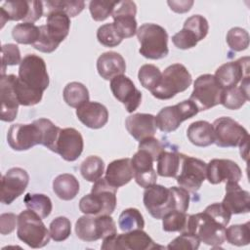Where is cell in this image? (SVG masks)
<instances>
[{
    "mask_svg": "<svg viewBox=\"0 0 250 250\" xmlns=\"http://www.w3.org/2000/svg\"><path fill=\"white\" fill-rule=\"evenodd\" d=\"M214 144L220 147L239 146L249 140L248 131L234 119L227 116L219 117L214 120Z\"/></svg>",
    "mask_w": 250,
    "mask_h": 250,
    "instance_id": "5bb4252c",
    "label": "cell"
},
{
    "mask_svg": "<svg viewBox=\"0 0 250 250\" xmlns=\"http://www.w3.org/2000/svg\"><path fill=\"white\" fill-rule=\"evenodd\" d=\"M117 1L94 0L89 3V10L92 19L96 21H103L111 16Z\"/></svg>",
    "mask_w": 250,
    "mask_h": 250,
    "instance_id": "7dc6e473",
    "label": "cell"
},
{
    "mask_svg": "<svg viewBox=\"0 0 250 250\" xmlns=\"http://www.w3.org/2000/svg\"><path fill=\"white\" fill-rule=\"evenodd\" d=\"M7 142L14 150H27L34 146L41 145V132L34 122L31 124H13L8 130Z\"/></svg>",
    "mask_w": 250,
    "mask_h": 250,
    "instance_id": "2e32d148",
    "label": "cell"
},
{
    "mask_svg": "<svg viewBox=\"0 0 250 250\" xmlns=\"http://www.w3.org/2000/svg\"><path fill=\"white\" fill-rule=\"evenodd\" d=\"M64 102L71 107L78 108L83 104L89 102V91L80 82L68 83L62 92Z\"/></svg>",
    "mask_w": 250,
    "mask_h": 250,
    "instance_id": "e575fe53",
    "label": "cell"
},
{
    "mask_svg": "<svg viewBox=\"0 0 250 250\" xmlns=\"http://www.w3.org/2000/svg\"><path fill=\"white\" fill-rule=\"evenodd\" d=\"M231 214H244L250 211V193L238 183H226V195L222 201Z\"/></svg>",
    "mask_w": 250,
    "mask_h": 250,
    "instance_id": "4316f807",
    "label": "cell"
},
{
    "mask_svg": "<svg viewBox=\"0 0 250 250\" xmlns=\"http://www.w3.org/2000/svg\"><path fill=\"white\" fill-rule=\"evenodd\" d=\"M75 233L81 240L93 242L116 233V225L110 215H85L76 221Z\"/></svg>",
    "mask_w": 250,
    "mask_h": 250,
    "instance_id": "9c48e42d",
    "label": "cell"
},
{
    "mask_svg": "<svg viewBox=\"0 0 250 250\" xmlns=\"http://www.w3.org/2000/svg\"><path fill=\"white\" fill-rule=\"evenodd\" d=\"M1 27L7 21H22L23 22H35L44 15L42 1H6L0 8Z\"/></svg>",
    "mask_w": 250,
    "mask_h": 250,
    "instance_id": "4fadbf2b",
    "label": "cell"
},
{
    "mask_svg": "<svg viewBox=\"0 0 250 250\" xmlns=\"http://www.w3.org/2000/svg\"><path fill=\"white\" fill-rule=\"evenodd\" d=\"M49 82L45 61L34 54L23 57L14 84L20 104L30 106L39 104Z\"/></svg>",
    "mask_w": 250,
    "mask_h": 250,
    "instance_id": "6da1fadb",
    "label": "cell"
},
{
    "mask_svg": "<svg viewBox=\"0 0 250 250\" xmlns=\"http://www.w3.org/2000/svg\"><path fill=\"white\" fill-rule=\"evenodd\" d=\"M249 84V76H247L240 81L239 86L225 88L222 95L221 104L228 109H239L250 100Z\"/></svg>",
    "mask_w": 250,
    "mask_h": 250,
    "instance_id": "f546056e",
    "label": "cell"
},
{
    "mask_svg": "<svg viewBox=\"0 0 250 250\" xmlns=\"http://www.w3.org/2000/svg\"><path fill=\"white\" fill-rule=\"evenodd\" d=\"M104 178L96 181L91 193L84 195L79 201V209L85 215H111L116 207V191Z\"/></svg>",
    "mask_w": 250,
    "mask_h": 250,
    "instance_id": "277c9868",
    "label": "cell"
},
{
    "mask_svg": "<svg viewBox=\"0 0 250 250\" xmlns=\"http://www.w3.org/2000/svg\"><path fill=\"white\" fill-rule=\"evenodd\" d=\"M17 235L20 240L31 248L46 246L51 238L50 231L42 222V218L35 212L27 209L18 216Z\"/></svg>",
    "mask_w": 250,
    "mask_h": 250,
    "instance_id": "8992f818",
    "label": "cell"
},
{
    "mask_svg": "<svg viewBox=\"0 0 250 250\" xmlns=\"http://www.w3.org/2000/svg\"><path fill=\"white\" fill-rule=\"evenodd\" d=\"M206 178L212 185L223 182L238 183L242 178V171L238 164L230 159L214 158L206 166Z\"/></svg>",
    "mask_w": 250,
    "mask_h": 250,
    "instance_id": "ffe728a7",
    "label": "cell"
},
{
    "mask_svg": "<svg viewBox=\"0 0 250 250\" xmlns=\"http://www.w3.org/2000/svg\"><path fill=\"white\" fill-rule=\"evenodd\" d=\"M161 75L162 72L160 71V69L156 65L150 63L142 65L138 72V78L140 83L144 88L150 92L154 90L159 84Z\"/></svg>",
    "mask_w": 250,
    "mask_h": 250,
    "instance_id": "7bdbcfd3",
    "label": "cell"
},
{
    "mask_svg": "<svg viewBox=\"0 0 250 250\" xmlns=\"http://www.w3.org/2000/svg\"><path fill=\"white\" fill-rule=\"evenodd\" d=\"M101 248L106 250H151L162 248V246L156 244L143 229H135L120 234L116 232L104 237Z\"/></svg>",
    "mask_w": 250,
    "mask_h": 250,
    "instance_id": "8fae6325",
    "label": "cell"
},
{
    "mask_svg": "<svg viewBox=\"0 0 250 250\" xmlns=\"http://www.w3.org/2000/svg\"><path fill=\"white\" fill-rule=\"evenodd\" d=\"M204 212L214 218L223 226L227 227L230 221L231 213L224 206L223 203H213L204 209Z\"/></svg>",
    "mask_w": 250,
    "mask_h": 250,
    "instance_id": "f5cc1de1",
    "label": "cell"
},
{
    "mask_svg": "<svg viewBox=\"0 0 250 250\" xmlns=\"http://www.w3.org/2000/svg\"><path fill=\"white\" fill-rule=\"evenodd\" d=\"M97 39L104 47H116L123 40L113 22L101 25L97 31Z\"/></svg>",
    "mask_w": 250,
    "mask_h": 250,
    "instance_id": "ee69618b",
    "label": "cell"
},
{
    "mask_svg": "<svg viewBox=\"0 0 250 250\" xmlns=\"http://www.w3.org/2000/svg\"><path fill=\"white\" fill-rule=\"evenodd\" d=\"M53 190L59 198L72 200L79 192V182L72 174L63 173L53 181Z\"/></svg>",
    "mask_w": 250,
    "mask_h": 250,
    "instance_id": "d6a6232c",
    "label": "cell"
},
{
    "mask_svg": "<svg viewBox=\"0 0 250 250\" xmlns=\"http://www.w3.org/2000/svg\"><path fill=\"white\" fill-rule=\"evenodd\" d=\"M39 35V26L31 22L18 23L12 30V36L19 44L33 45L38 40Z\"/></svg>",
    "mask_w": 250,
    "mask_h": 250,
    "instance_id": "8d00e7d4",
    "label": "cell"
},
{
    "mask_svg": "<svg viewBox=\"0 0 250 250\" xmlns=\"http://www.w3.org/2000/svg\"><path fill=\"white\" fill-rule=\"evenodd\" d=\"M188 217L186 212L174 210L162 218V229L167 232H187Z\"/></svg>",
    "mask_w": 250,
    "mask_h": 250,
    "instance_id": "f35d334b",
    "label": "cell"
},
{
    "mask_svg": "<svg viewBox=\"0 0 250 250\" xmlns=\"http://www.w3.org/2000/svg\"><path fill=\"white\" fill-rule=\"evenodd\" d=\"M184 157L185 154L183 153L163 150L156 160L157 175L165 178H176L180 173Z\"/></svg>",
    "mask_w": 250,
    "mask_h": 250,
    "instance_id": "1f68e13d",
    "label": "cell"
},
{
    "mask_svg": "<svg viewBox=\"0 0 250 250\" xmlns=\"http://www.w3.org/2000/svg\"><path fill=\"white\" fill-rule=\"evenodd\" d=\"M187 232L194 234L200 242L212 247H219L226 240V227L204 211L189 215Z\"/></svg>",
    "mask_w": 250,
    "mask_h": 250,
    "instance_id": "ba28073f",
    "label": "cell"
},
{
    "mask_svg": "<svg viewBox=\"0 0 250 250\" xmlns=\"http://www.w3.org/2000/svg\"><path fill=\"white\" fill-rule=\"evenodd\" d=\"M23 202L27 209L35 212L42 219L47 218L53 209L50 197L42 193H26Z\"/></svg>",
    "mask_w": 250,
    "mask_h": 250,
    "instance_id": "d590c367",
    "label": "cell"
},
{
    "mask_svg": "<svg viewBox=\"0 0 250 250\" xmlns=\"http://www.w3.org/2000/svg\"><path fill=\"white\" fill-rule=\"evenodd\" d=\"M200 240L197 236L189 232H183L178 237L174 238L168 245L167 249H185L196 250L198 249Z\"/></svg>",
    "mask_w": 250,
    "mask_h": 250,
    "instance_id": "f907efd6",
    "label": "cell"
},
{
    "mask_svg": "<svg viewBox=\"0 0 250 250\" xmlns=\"http://www.w3.org/2000/svg\"><path fill=\"white\" fill-rule=\"evenodd\" d=\"M198 112L195 104L188 99L175 105L163 107L155 116V124L161 132L170 133L177 130L182 122L195 116Z\"/></svg>",
    "mask_w": 250,
    "mask_h": 250,
    "instance_id": "7c38bea8",
    "label": "cell"
},
{
    "mask_svg": "<svg viewBox=\"0 0 250 250\" xmlns=\"http://www.w3.org/2000/svg\"><path fill=\"white\" fill-rule=\"evenodd\" d=\"M214 76L224 89L237 86L243 78L249 76V58L244 57L222 64Z\"/></svg>",
    "mask_w": 250,
    "mask_h": 250,
    "instance_id": "603a6c76",
    "label": "cell"
},
{
    "mask_svg": "<svg viewBox=\"0 0 250 250\" xmlns=\"http://www.w3.org/2000/svg\"><path fill=\"white\" fill-rule=\"evenodd\" d=\"M84 147L83 137L74 128L62 129L58 138L56 153L65 161H75L82 153Z\"/></svg>",
    "mask_w": 250,
    "mask_h": 250,
    "instance_id": "7402d4cb",
    "label": "cell"
},
{
    "mask_svg": "<svg viewBox=\"0 0 250 250\" xmlns=\"http://www.w3.org/2000/svg\"><path fill=\"white\" fill-rule=\"evenodd\" d=\"M44 15L53 10H60L65 13L69 18L76 17L85 8L84 1H45L43 2Z\"/></svg>",
    "mask_w": 250,
    "mask_h": 250,
    "instance_id": "b9f144b4",
    "label": "cell"
},
{
    "mask_svg": "<svg viewBox=\"0 0 250 250\" xmlns=\"http://www.w3.org/2000/svg\"><path fill=\"white\" fill-rule=\"evenodd\" d=\"M133 178V169L130 158H121L111 161L105 171L106 182L118 188L128 184Z\"/></svg>",
    "mask_w": 250,
    "mask_h": 250,
    "instance_id": "f1b7e54d",
    "label": "cell"
},
{
    "mask_svg": "<svg viewBox=\"0 0 250 250\" xmlns=\"http://www.w3.org/2000/svg\"><path fill=\"white\" fill-rule=\"evenodd\" d=\"M18 225V216L14 213H3L0 216V232L3 235L12 233Z\"/></svg>",
    "mask_w": 250,
    "mask_h": 250,
    "instance_id": "11a10c76",
    "label": "cell"
},
{
    "mask_svg": "<svg viewBox=\"0 0 250 250\" xmlns=\"http://www.w3.org/2000/svg\"><path fill=\"white\" fill-rule=\"evenodd\" d=\"M226 40L231 50L235 52H241L248 48L250 37L249 33L245 29L236 26L230 28L228 31Z\"/></svg>",
    "mask_w": 250,
    "mask_h": 250,
    "instance_id": "f6af8a7d",
    "label": "cell"
},
{
    "mask_svg": "<svg viewBox=\"0 0 250 250\" xmlns=\"http://www.w3.org/2000/svg\"><path fill=\"white\" fill-rule=\"evenodd\" d=\"M226 240L235 246H245L250 242V222L232 225L226 229Z\"/></svg>",
    "mask_w": 250,
    "mask_h": 250,
    "instance_id": "60d3db41",
    "label": "cell"
},
{
    "mask_svg": "<svg viewBox=\"0 0 250 250\" xmlns=\"http://www.w3.org/2000/svg\"><path fill=\"white\" fill-rule=\"evenodd\" d=\"M167 4L169 5L170 9L176 13L183 14L188 12L194 2L192 0H180V1H167Z\"/></svg>",
    "mask_w": 250,
    "mask_h": 250,
    "instance_id": "9f6ffc18",
    "label": "cell"
},
{
    "mask_svg": "<svg viewBox=\"0 0 250 250\" xmlns=\"http://www.w3.org/2000/svg\"><path fill=\"white\" fill-rule=\"evenodd\" d=\"M21 52L16 44L8 43L4 44L1 48V62L2 72L1 75H5V70L8 65H17L21 62Z\"/></svg>",
    "mask_w": 250,
    "mask_h": 250,
    "instance_id": "681fc988",
    "label": "cell"
},
{
    "mask_svg": "<svg viewBox=\"0 0 250 250\" xmlns=\"http://www.w3.org/2000/svg\"><path fill=\"white\" fill-rule=\"evenodd\" d=\"M191 82L192 78L187 67L182 63H173L162 72L160 82L151 94L158 100H169L186 91Z\"/></svg>",
    "mask_w": 250,
    "mask_h": 250,
    "instance_id": "52a82bcc",
    "label": "cell"
},
{
    "mask_svg": "<svg viewBox=\"0 0 250 250\" xmlns=\"http://www.w3.org/2000/svg\"><path fill=\"white\" fill-rule=\"evenodd\" d=\"M41 132V145L56 152L57 142L62 128L55 125L50 119L39 118L33 121Z\"/></svg>",
    "mask_w": 250,
    "mask_h": 250,
    "instance_id": "836d02e7",
    "label": "cell"
},
{
    "mask_svg": "<svg viewBox=\"0 0 250 250\" xmlns=\"http://www.w3.org/2000/svg\"><path fill=\"white\" fill-rule=\"evenodd\" d=\"M224 88L212 74H202L193 83V90L189 100L197 106L199 111L207 110L221 104Z\"/></svg>",
    "mask_w": 250,
    "mask_h": 250,
    "instance_id": "30bf717a",
    "label": "cell"
},
{
    "mask_svg": "<svg viewBox=\"0 0 250 250\" xmlns=\"http://www.w3.org/2000/svg\"><path fill=\"white\" fill-rule=\"evenodd\" d=\"M29 183L28 173L20 167L9 169L1 180V202L9 205L23 193Z\"/></svg>",
    "mask_w": 250,
    "mask_h": 250,
    "instance_id": "e0dca14e",
    "label": "cell"
},
{
    "mask_svg": "<svg viewBox=\"0 0 250 250\" xmlns=\"http://www.w3.org/2000/svg\"><path fill=\"white\" fill-rule=\"evenodd\" d=\"M137 6L130 0L117 1L111 14L113 23L120 36L124 38L133 37L137 33Z\"/></svg>",
    "mask_w": 250,
    "mask_h": 250,
    "instance_id": "d6986e66",
    "label": "cell"
},
{
    "mask_svg": "<svg viewBox=\"0 0 250 250\" xmlns=\"http://www.w3.org/2000/svg\"><path fill=\"white\" fill-rule=\"evenodd\" d=\"M49 227L51 238L56 242L67 239L71 233V223L66 217L63 216H60L54 219L50 223Z\"/></svg>",
    "mask_w": 250,
    "mask_h": 250,
    "instance_id": "bcb514c9",
    "label": "cell"
},
{
    "mask_svg": "<svg viewBox=\"0 0 250 250\" xmlns=\"http://www.w3.org/2000/svg\"><path fill=\"white\" fill-rule=\"evenodd\" d=\"M104 172V160L97 156L91 155L83 160L80 165V173L82 177L88 182L95 183L102 178Z\"/></svg>",
    "mask_w": 250,
    "mask_h": 250,
    "instance_id": "74e56055",
    "label": "cell"
},
{
    "mask_svg": "<svg viewBox=\"0 0 250 250\" xmlns=\"http://www.w3.org/2000/svg\"><path fill=\"white\" fill-rule=\"evenodd\" d=\"M139 148L148 151L153 156L155 161L157 160L159 154L164 150L162 144L154 137H150L139 142Z\"/></svg>",
    "mask_w": 250,
    "mask_h": 250,
    "instance_id": "db71d44e",
    "label": "cell"
},
{
    "mask_svg": "<svg viewBox=\"0 0 250 250\" xmlns=\"http://www.w3.org/2000/svg\"><path fill=\"white\" fill-rule=\"evenodd\" d=\"M172 42L178 49L187 50L195 47L198 40L193 32L183 27L182 30L172 36Z\"/></svg>",
    "mask_w": 250,
    "mask_h": 250,
    "instance_id": "816d5d0a",
    "label": "cell"
},
{
    "mask_svg": "<svg viewBox=\"0 0 250 250\" xmlns=\"http://www.w3.org/2000/svg\"><path fill=\"white\" fill-rule=\"evenodd\" d=\"M128 133L138 142L154 137L156 133L155 116L149 113H134L125 120Z\"/></svg>",
    "mask_w": 250,
    "mask_h": 250,
    "instance_id": "d4e9b609",
    "label": "cell"
},
{
    "mask_svg": "<svg viewBox=\"0 0 250 250\" xmlns=\"http://www.w3.org/2000/svg\"><path fill=\"white\" fill-rule=\"evenodd\" d=\"M118 227L125 232L135 229H143L145 227V220L138 209L127 208L119 215Z\"/></svg>",
    "mask_w": 250,
    "mask_h": 250,
    "instance_id": "ab89813d",
    "label": "cell"
},
{
    "mask_svg": "<svg viewBox=\"0 0 250 250\" xmlns=\"http://www.w3.org/2000/svg\"><path fill=\"white\" fill-rule=\"evenodd\" d=\"M141 44L140 54L149 60H160L168 53V34L164 27L156 23H144L137 29Z\"/></svg>",
    "mask_w": 250,
    "mask_h": 250,
    "instance_id": "5b68a950",
    "label": "cell"
},
{
    "mask_svg": "<svg viewBox=\"0 0 250 250\" xmlns=\"http://www.w3.org/2000/svg\"><path fill=\"white\" fill-rule=\"evenodd\" d=\"M189 200V193L184 188H166L156 184L146 188L143 197L146 209L156 220L174 210L187 212Z\"/></svg>",
    "mask_w": 250,
    "mask_h": 250,
    "instance_id": "7a4b0ae2",
    "label": "cell"
},
{
    "mask_svg": "<svg viewBox=\"0 0 250 250\" xmlns=\"http://www.w3.org/2000/svg\"><path fill=\"white\" fill-rule=\"evenodd\" d=\"M16 75H1L0 96H1V120L12 122L16 119L19 109V100L15 91Z\"/></svg>",
    "mask_w": 250,
    "mask_h": 250,
    "instance_id": "cb8c5ba5",
    "label": "cell"
},
{
    "mask_svg": "<svg viewBox=\"0 0 250 250\" xmlns=\"http://www.w3.org/2000/svg\"><path fill=\"white\" fill-rule=\"evenodd\" d=\"M97 70L100 76L105 80L123 75L126 71L124 58L117 52L103 53L97 60Z\"/></svg>",
    "mask_w": 250,
    "mask_h": 250,
    "instance_id": "83f0119b",
    "label": "cell"
},
{
    "mask_svg": "<svg viewBox=\"0 0 250 250\" xmlns=\"http://www.w3.org/2000/svg\"><path fill=\"white\" fill-rule=\"evenodd\" d=\"M187 136L192 145L200 147L209 146L215 141L213 126L205 120L192 122L187 130Z\"/></svg>",
    "mask_w": 250,
    "mask_h": 250,
    "instance_id": "4dcf8cb0",
    "label": "cell"
},
{
    "mask_svg": "<svg viewBox=\"0 0 250 250\" xmlns=\"http://www.w3.org/2000/svg\"><path fill=\"white\" fill-rule=\"evenodd\" d=\"M206 166L203 160L185 155L180 173L176 177L178 185L188 192H196L206 179Z\"/></svg>",
    "mask_w": 250,
    "mask_h": 250,
    "instance_id": "9a60e30c",
    "label": "cell"
},
{
    "mask_svg": "<svg viewBox=\"0 0 250 250\" xmlns=\"http://www.w3.org/2000/svg\"><path fill=\"white\" fill-rule=\"evenodd\" d=\"M184 28H187L194 33L198 42L204 39L209 31V24L207 20L201 15H193L188 18L183 25Z\"/></svg>",
    "mask_w": 250,
    "mask_h": 250,
    "instance_id": "c3c4849f",
    "label": "cell"
},
{
    "mask_svg": "<svg viewBox=\"0 0 250 250\" xmlns=\"http://www.w3.org/2000/svg\"><path fill=\"white\" fill-rule=\"evenodd\" d=\"M153 156L146 150L139 148L131 158L133 177L136 183L144 188H146L157 181V173L153 168Z\"/></svg>",
    "mask_w": 250,
    "mask_h": 250,
    "instance_id": "44dd1931",
    "label": "cell"
},
{
    "mask_svg": "<svg viewBox=\"0 0 250 250\" xmlns=\"http://www.w3.org/2000/svg\"><path fill=\"white\" fill-rule=\"evenodd\" d=\"M45 16L46 24L39 26V38L32 46L42 53L49 54L54 52L68 35L70 18L60 10L50 11Z\"/></svg>",
    "mask_w": 250,
    "mask_h": 250,
    "instance_id": "3957f363",
    "label": "cell"
},
{
    "mask_svg": "<svg viewBox=\"0 0 250 250\" xmlns=\"http://www.w3.org/2000/svg\"><path fill=\"white\" fill-rule=\"evenodd\" d=\"M110 90L117 101L122 103L125 109L132 113L142 103V93L138 90L133 81L123 75L116 76L110 80Z\"/></svg>",
    "mask_w": 250,
    "mask_h": 250,
    "instance_id": "ac0fdd59",
    "label": "cell"
},
{
    "mask_svg": "<svg viewBox=\"0 0 250 250\" xmlns=\"http://www.w3.org/2000/svg\"><path fill=\"white\" fill-rule=\"evenodd\" d=\"M76 116L86 127L100 129L108 121V110L98 102H87L76 108Z\"/></svg>",
    "mask_w": 250,
    "mask_h": 250,
    "instance_id": "484cf974",
    "label": "cell"
}]
</instances>
